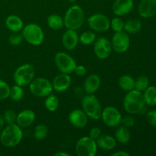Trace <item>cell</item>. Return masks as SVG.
<instances>
[{"instance_id":"cell-1","label":"cell","mask_w":156,"mask_h":156,"mask_svg":"<svg viewBox=\"0 0 156 156\" xmlns=\"http://www.w3.org/2000/svg\"><path fill=\"white\" fill-rule=\"evenodd\" d=\"M124 111L129 114H139L143 112L146 108L143 94L141 91L133 89L127 91L123 101Z\"/></svg>"},{"instance_id":"cell-2","label":"cell","mask_w":156,"mask_h":156,"mask_svg":"<svg viewBox=\"0 0 156 156\" xmlns=\"http://www.w3.org/2000/svg\"><path fill=\"white\" fill-rule=\"evenodd\" d=\"M23 135L22 128L16 123L7 124L0 132V142L5 147H15L21 142Z\"/></svg>"},{"instance_id":"cell-3","label":"cell","mask_w":156,"mask_h":156,"mask_svg":"<svg viewBox=\"0 0 156 156\" xmlns=\"http://www.w3.org/2000/svg\"><path fill=\"white\" fill-rule=\"evenodd\" d=\"M64 27L67 29L79 30L85 21V14L83 9L78 5H73L69 8L63 17Z\"/></svg>"},{"instance_id":"cell-4","label":"cell","mask_w":156,"mask_h":156,"mask_svg":"<svg viewBox=\"0 0 156 156\" xmlns=\"http://www.w3.org/2000/svg\"><path fill=\"white\" fill-rule=\"evenodd\" d=\"M82 110L87 114L88 118L93 120H98L101 119L102 112V107L98 98L94 94H87L82 99Z\"/></svg>"},{"instance_id":"cell-5","label":"cell","mask_w":156,"mask_h":156,"mask_svg":"<svg viewBox=\"0 0 156 156\" xmlns=\"http://www.w3.org/2000/svg\"><path fill=\"white\" fill-rule=\"evenodd\" d=\"M21 34L23 39L32 46H40L44 41V32L42 27L35 23H30L24 26Z\"/></svg>"},{"instance_id":"cell-6","label":"cell","mask_w":156,"mask_h":156,"mask_svg":"<svg viewBox=\"0 0 156 156\" xmlns=\"http://www.w3.org/2000/svg\"><path fill=\"white\" fill-rule=\"evenodd\" d=\"M35 68L32 64H22L18 66L14 73V82L15 85L21 87L27 86L35 78Z\"/></svg>"},{"instance_id":"cell-7","label":"cell","mask_w":156,"mask_h":156,"mask_svg":"<svg viewBox=\"0 0 156 156\" xmlns=\"http://www.w3.org/2000/svg\"><path fill=\"white\" fill-rule=\"evenodd\" d=\"M30 93L35 97L46 98L53 91L52 82L44 77L34 78L29 84Z\"/></svg>"},{"instance_id":"cell-8","label":"cell","mask_w":156,"mask_h":156,"mask_svg":"<svg viewBox=\"0 0 156 156\" xmlns=\"http://www.w3.org/2000/svg\"><path fill=\"white\" fill-rule=\"evenodd\" d=\"M98 145L96 140L88 136H82L76 144L75 151L78 156H94L98 152Z\"/></svg>"},{"instance_id":"cell-9","label":"cell","mask_w":156,"mask_h":156,"mask_svg":"<svg viewBox=\"0 0 156 156\" xmlns=\"http://www.w3.org/2000/svg\"><path fill=\"white\" fill-rule=\"evenodd\" d=\"M55 63L60 73L71 74L74 73L77 63L74 58L65 52H58L54 57Z\"/></svg>"},{"instance_id":"cell-10","label":"cell","mask_w":156,"mask_h":156,"mask_svg":"<svg viewBox=\"0 0 156 156\" xmlns=\"http://www.w3.org/2000/svg\"><path fill=\"white\" fill-rule=\"evenodd\" d=\"M88 27L98 33L106 32L111 28V21L107 15L102 13H94L87 19Z\"/></svg>"},{"instance_id":"cell-11","label":"cell","mask_w":156,"mask_h":156,"mask_svg":"<svg viewBox=\"0 0 156 156\" xmlns=\"http://www.w3.org/2000/svg\"><path fill=\"white\" fill-rule=\"evenodd\" d=\"M122 117L121 113L116 107L108 106L102 109L101 119L108 127H117L121 124Z\"/></svg>"},{"instance_id":"cell-12","label":"cell","mask_w":156,"mask_h":156,"mask_svg":"<svg viewBox=\"0 0 156 156\" xmlns=\"http://www.w3.org/2000/svg\"><path fill=\"white\" fill-rule=\"evenodd\" d=\"M112 50L117 53H123L127 51L130 46V37L129 34L124 30L116 32L111 41Z\"/></svg>"},{"instance_id":"cell-13","label":"cell","mask_w":156,"mask_h":156,"mask_svg":"<svg viewBox=\"0 0 156 156\" xmlns=\"http://www.w3.org/2000/svg\"><path fill=\"white\" fill-rule=\"evenodd\" d=\"M111 41L105 37H101L96 39L94 43V53L98 59H108L112 52Z\"/></svg>"},{"instance_id":"cell-14","label":"cell","mask_w":156,"mask_h":156,"mask_svg":"<svg viewBox=\"0 0 156 156\" xmlns=\"http://www.w3.org/2000/svg\"><path fill=\"white\" fill-rule=\"evenodd\" d=\"M53 91L56 92H64L70 88L72 85V78L69 74L66 73H59L56 75L52 80Z\"/></svg>"},{"instance_id":"cell-15","label":"cell","mask_w":156,"mask_h":156,"mask_svg":"<svg viewBox=\"0 0 156 156\" xmlns=\"http://www.w3.org/2000/svg\"><path fill=\"white\" fill-rule=\"evenodd\" d=\"M68 119L74 127L79 129L85 127L88 121V117L82 109H74L70 111Z\"/></svg>"},{"instance_id":"cell-16","label":"cell","mask_w":156,"mask_h":156,"mask_svg":"<svg viewBox=\"0 0 156 156\" xmlns=\"http://www.w3.org/2000/svg\"><path fill=\"white\" fill-rule=\"evenodd\" d=\"M79 43V35L77 30L67 29L62 36V44L66 50H73Z\"/></svg>"},{"instance_id":"cell-17","label":"cell","mask_w":156,"mask_h":156,"mask_svg":"<svg viewBox=\"0 0 156 156\" xmlns=\"http://www.w3.org/2000/svg\"><path fill=\"white\" fill-rule=\"evenodd\" d=\"M133 7V0H115L112 5V10L114 15L120 17L130 13Z\"/></svg>"},{"instance_id":"cell-18","label":"cell","mask_w":156,"mask_h":156,"mask_svg":"<svg viewBox=\"0 0 156 156\" xmlns=\"http://www.w3.org/2000/svg\"><path fill=\"white\" fill-rule=\"evenodd\" d=\"M138 13L142 18H150L156 15V0H141Z\"/></svg>"},{"instance_id":"cell-19","label":"cell","mask_w":156,"mask_h":156,"mask_svg":"<svg viewBox=\"0 0 156 156\" xmlns=\"http://www.w3.org/2000/svg\"><path fill=\"white\" fill-rule=\"evenodd\" d=\"M36 118L34 111L30 109H24L17 114L16 123L22 129L31 126Z\"/></svg>"},{"instance_id":"cell-20","label":"cell","mask_w":156,"mask_h":156,"mask_svg":"<svg viewBox=\"0 0 156 156\" xmlns=\"http://www.w3.org/2000/svg\"><path fill=\"white\" fill-rule=\"evenodd\" d=\"M101 84V79L98 75H89L84 82V91L86 94H94L100 88Z\"/></svg>"},{"instance_id":"cell-21","label":"cell","mask_w":156,"mask_h":156,"mask_svg":"<svg viewBox=\"0 0 156 156\" xmlns=\"http://www.w3.org/2000/svg\"><path fill=\"white\" fill-rule=\"evenodd\" d=\"M98 147L105 151L113 150L117 146V140L115 137L109 134H101L100 137L96 140Z\"/></svg>"},{"instance_id":"cell-22","label":"cell","mask_w":156,"mask_h":156,"mask_svg":"<svg viewBox=\"0 0 156 156\" xmlns=\"http://www.w3.org/2000/svg\"><path fill=\"white\" fill-rule=\"evenodd\" d=\"M5 26L12 33L21 32L24 27V21L16 15H10L6 18Z\"/></svg>"},{"instance_id":"cell-23","label":"cell","mask_w":156,"mask_h":156,"mask_svg":"<svg viewBox=\"0 0 156 156\" xmlns=\"http://www.w3.org/2000/svg\"><path fill=\"white\" fill-rule=\"evenodd\" d=\"M117 129L115 131V137L117 143L120 144H126L129 142L131 139V133L129 130V128H126L124 126H117Z\"/></svg>"},{"instance_id":"cell-24","label":"cell","mask_w":156,"mask_h":156,"mask_svg":"<svg viewBox=\"0 0 156 156\" xmlns=\"http://www.w3.org/2000/svg\"><path fill=\"white\" fill-rule=\"evenodd\" d=\"M47 23L48 27L53 30H58L64 27L63 18L58 14H51L47 17Z\"/></svg>"},{"instance_id":"cell-25","label":"cell","mask_w":156,"mask_h":156,"mask_svg":"<svg viewBox=\"0 0 156 156\" xmlns=\"http://www.w3.org/2000/svg\"><path fill=\"white\" fill-rule=\"evenodd\" d=\"M118 85L123 91H129L135 88V79L129 75H123L119 78Z\"/></svg>"},{"instance_id":"cell-26","label":"cell","mask_w":156,"mask_h":156,"mask_svg":"<svg viewBox=\"0 0 156 156\" xmlns=\"http://www.w3.org/2000/svg\"><path fill=\"white\" fill-rule=\"evenodd\" d=\"M142 27H143V24L140 20L129 19L125 21L123 30L127 34H136L142 30Z\"/></svg>"},{"instance_id":"cell-27","label":"cell","mask_w":156,"mask_h":156,"mask_svg":"<svg viewBox=\"0 0 156 156\" xmlns=\"http://www.w3.org/2000/svg\"><path fill=\"white\" fill-rule=\"evenodd\" d=\"M143 98H144L146 105L153 107L156 105V86L151 85L149 86L143 91Z\"/></svg>"},{"instance_id":"cell-28","label":"cell","mask_w":156,"mask_h":156,"mask_svg":"<svg viewBox=\"0 0 156 156\" xmlns=\"http://www.w3.org/2000/svg\"><path fill=\"white\" fill-rule=\"evenodd\" d=\"M44 106L45 108L50 112H54L57 111L59 107V99L56 95L53 94V93L49 94L46 97L45 101H44Z\"/></svg>"},{"instance_id":"cell-29","label":"cell","mask_w":156,"mask_h":156,"mask_svg":"<svg viewBox=\"0 0 156 156\" xmlns=\"http://www.w3.org/2000/svg\"><path fill=\"white\" fill-rule=\"evenodd\" d=\"M96 39H97V35L93 30H85L79 35V42L85 46L94 44Z\"/></svg>"},{"instance_id":"cell-30","label":"cell","mask_w":156,"mask_h":156,"mask_svg":"<svg viewBox=\"0 0 156 156\" xmlns=\"http://www.w3.org/2000/svg\"><path fill=\"white\" fill-rule=\"evenodd\" d=\"M48 127L44 123H40L34 127L33 136L34 140H37V141H41V140H44L48 136Z\"/></svg>"},{"instance_id":"cell-31","label":"cell","mask_w":156,"mask_h":156,"mask_svg":"<svg viewBox=\"0 0 156 156\" xmlns=\"http://www.w3.org/2000/svg\"><path fill=\"white\" fill-rule=\"evenodd\" d=\"M24 97V90L23 87L20 85H15L10 88L9 98L14 101H19Z\"/></svg>"},{"instance_id":"cell-32","label":"cell","mask_w":156,"mask_h":156,"mask_svg":"<svg viewBox=\"0 0 156 156\" xmlns=\"http://www.w3.org/2000/svg\"><path fill=\"white\" fill-rule=\"evenodd\" d=\"M149 86V79L146 76H140L135 79V88L139 91L143 92Z\"/></svg>"},{"instance_id":"cell-33","label":"cell","mask_w":156,"mask_h":156,"mask_svg":"<svg viewBox=\"0 0 156 156\" xmlns=\"http://www.w3.org/2000/svg\"><path fill=\"white\" fill-rule=\"evenodd\" d=\"M124 23L125 21L120 17L117 16L111 21V28L115 33L123 31L124 29Z\"/></svg>"},{"instance_id":"cell-34","label":"cell","mask_w":156,"mask_h":156,"mask_svg":"<svg viewBox=\"0 0 156 156\" xmlns=\"http://www.w3.org/2000/svg\"><path fill=\"white\" fill-rule=\"evenodd\" d=\"M10 88L9 84L5 81L0 79V101H3L9 98Z\"/></svg>"},{"instance_id":"cell-35","label":"cell","mask_w":156,"mask_h":156,"mask_svg":"<svg viewBox=\"0 0 156 156\" xmlns=\"http://www.w3.org/2000/svg\"><path fill=\"white\" fill-rule=\"evenodd\" d=\"M3 118H4L5 123L6 124H12V123H16L17 114L13 110H6L2 114Z\"/></svg>"},{"instance_id":"cell-36","label":"cell","mask_w":156,"mask_h":156,"mask_svg":"<svg viewBox=\"0 0 156 156\" xmlns=\"http://www.w3.org/2000/svg\"><path fill=\"white\" fill-rule=\"evenodd\" d=\"M23 36L19 32H15L9 37V42L12 46H19L23 41Z\"/></svg>"},{"instance_id":"cell-37","label":"cell","mask_w":156,"mask_h":156,"mask_svg":"<svg viewBox=\"0 0 156 156\" xmlns=\"http://www.w3.org/2000/svg\"><path fill=\"white\" fill-rule=\"evenodd\" d=\"M121 124L129 129V128H132L134 126V125H135V120H134V118L131 115L125 116V117H122Z\"/></svg>"},{"instance_id":"cell-38","label":"cell","mask_w":156,"mask_h":156,"mask_svg":"<svg viewBox=\"0 0 156 156\" xmlns=\"http://www.w3.org/2000/svg\"><path fill=\"white\" fill-rule=\"evenodd\" d=\"M147 121L149 124L156 128V110H151L146 114Z\"/></svg>"},{"instance_id":"cell-39","label":"cell","mask_w":156,"mask_h":156,"mask_svg":"<svg viewBox=\"0 0 156 156\" xmlns=\"http://www.w3.org/2000/svg\"><path fill=\"white\" fill-rule=\"evenodd\" d=\"M101 129L99 127H98V126H94V127H92L89 130L88 136H90L93 140H97L101 136Z\"/></svg>"},{"instance_id":"cell-40","label":"cell","mask_w":156,"mask_h":156,"mask_svg":"<svg viewBox=\"0 0 156 156\" xmlns=\"http://www.w3.org/2000/svg\"><path fill=\"white\" fill-rule=\"evenodd\" d=\"M74 73H76V76L82 77V76H85L86 75L87 69L85 68V66H84L82 65H77L76 69H75Z\"/></svg>"},{"instance_id":"cell-41","label":"cell","mask_w":156,"mask_h":156,"mask_svg":"<svg viewBox=\"0 0 156 156\" xmlns=\"http://www.w3.org/2000/svg\"><path fill=\"white\" fill-rule=\"evenodd\" d=\"M111 156H129V153H128L126 151L118 150L113 152V153L111 154Z\"/></svg>"},{"instance_id":"cell-42","label":"cell","mask_w":156,"mask_h":156,"mask_svg":"<svg viewBox=\"0 0 156 156\" xmlns=\"http://www.w3.org/2000/svg\"><path fill=\"white\" fill-rule=\"evenodd\" d=\"M5 123L2 114H0V132H1V131L2 130L3 128L5 127Z\"/></svg>"},{"instance_id":"cell-43","label":"cell","mask_w":156,"mask_h":156,"mask_svg":"<svg viewBox=\"0 0 156 156\" xmlns=\"http://www.w3.org/2000/svg\"><path fill=\"white\" fill-rule=\"evenodd\" d=\"M54 156H71L69 153L66 152H63V151H60V152H57L54 154Z\"/></svg>"},{"instance_id":"cell-44","label":"cell","mask_w":156,"mask_h":156,"mask_svg":"<svg viewBox=\"0 0 156 156\" xmlns=\"http://www.w3.org/2000/svg\"><path fill=\"white\" fill-rule=\"evenodd\" d=\"M69 2H75L76 1V0H68Z\"/></svg>"}]
</instances>
